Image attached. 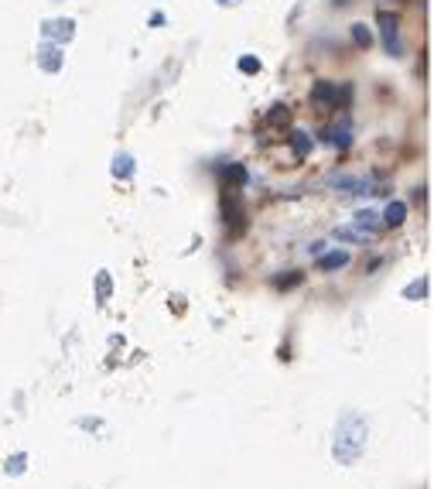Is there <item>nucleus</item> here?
<instances>
[{"label":"nucleus","mask_w":434,"mask_h":489,"mask_svg":"<svg viewBox=\"0 0 434 489\" xmlns=\"http://www.w3.org/2000/svg\"><path fill=\"white\" fill-rule=\"evenodd\" d=\"M346 263H349V254H346V250H332V254L318 257V270H338V267H346Z\"/></svg>","instance_id":"7"},{"label":"nucleus","mask_w":434,"mask_h":489,"mask_svg":"<svg viewBox=\"0 0 434 489\" xmlns=\"http://www.w3.org/2000/svg\"><path fill=\"white\" fill-rule=\"evenodd\" d=\"M335 240H353V243H366V240H373L369 233H362L359 226H342V230H335Z\"/></svg>","instance_id":"11"},{"label":"nucleus","mask_w":434,"mask_h":489,"mask_svg":"<svg viewBox=\"0 0 434 489\" xmlns=\"http://www.w3.org/2000/svg\"><path fill=\"white\" fill-rule=\"evenodd\" d=\"M41 38L45 41H55V45H65L76 38V21L72 18H51L41 25Z\"/></svg>","instance_id":"3"},{"label":"nucleus","mask_w":434,"mask_h":489,"mask_svg":"<svg viewBox=\"0 0 434 489\" xmlns=\"http://www.w3.org/2000/svg\"><path fill=\"white\" fill-rule=\"evenodd\" d=\"M376 31H380V41H383L386 55L400 58L404 55V41H400V18L393 11H380L376 14Z\"/></svg>","instance_id":"1"},{"label":"nucleus","mask_w":434,"mask_h":489,"mask_svg":"<svg viewBox=\"0 0 434 489\" xmlns=\"http://www.w3.org/2000/svg\"><path fill=\"white\" fill-rule=\"evenodd\" d=\"M34 58H38V69H41V72H58L62 62H65L62 45H55V41H41L38 52H34Z\"/></svg>","instance_id":"5"},{"label":"nucleus","mask_w":434,"mask_h":489,"mask_svg":"<svg viewBox=\"0 0 434 489\" xmlns=\"http://www.w3.org/2000/svg\"><path fill=\"white\" fill-rule=\"evenodd\" d=\"M106 294H110V278L100 274V298H103V301H106Z\"/></svg>","instance_id":"14"},{"label":"nucleus","mask_w":434,"mask_h":489,"mask_svg":"<svg viewBox=\"0 0 434 489\" xmlns=\"http://www.w3.org/2000/svg\"><path fill=\"white\" fill-rule=\"evenodd\" d=\"M287 141H291V151H294V161H305V157H308V151H311V137H308L305 130H294V133H291Z\"/></svg>","instance_id":"6"},{"label":"nucleus","mask_w":434,"mask_h":489,"mask_svg":"<svg viewBox=\"0 0 434 489\" xmlns=\"http://www.w3.org/2000/svg\"><path fill=\"white\" fill-rule=\"evenodd\" d=\"M216 4H223V7H230V4H239V0H216Z\"/></svg>","instance_id":"15"},{"label":"nucleus","mask_w":434,"mask_h":489,"mask_svg":"<svg viewBox=\"0 0 434 489\" xmlns=\"http://www.w3.org/2000/svg\"><path fill=\"white\" fill-rule=\"evenodd\" d=\"M353 45H356V48H369V45H373V31L362 25V21L353 25Z\"/></svg>","instance_id":"9"},{"label":"nucleus","mask_w":434,"mask_h":489,"mask_svg":"<svg viewBox=\"0 0 434 489\" xmlns=\"http://www.w3.org/2000/svg\"><path fill=\"white\" fill-rule=\"evenodd\" d=\"M113 175H117V178H130V175H133V157L130 155L113 157Z\"/></svg>","instance_id":"10"},{"label":"nucleus","mask_w":434,"mask_h":489,"mask_svg":"<svg viewBox=\"0 0 434 489\" xmlns=\"http://www.w3.org/2000/svg\"><path fill=\"white\" fill-rule=\"evenodd\" d=\"M239 72H243V76H256V72H260V58H256V55H243V58H239Z\"/></svg>","instance_id":"12"},{"label":"nucleus","mask_w":434,"mask_h":489,"mask_svg":"<svg viewBox=\"0 0 434 489\" xmlns=\"http://www.w3.org/2000/svg\"><path fill=\"white\" fill-rule=\"evenodd\" d=\"M311 103L322 106V110H338V82L318 79V82L311 86Z\"/></svg>","instance_id":"4"},{"label":"nucleus","mask_w":434,"mask_h":489,"mask_svg":"<svg viewBox=\"0 0 434 489\" xmlns=\"http://www.w3.org/2000/svg\"><path fill=\"white\" fill-rule=\"evenodd\" d=\"M404 219H407V206H404V202H390V206H386L383 226H400Z\"/></svg>","instance_id":"8"},{"label":"nucleus","mask_w":434,"mask_h":489,"mask_svg":"<svg viewBox=\"0 0 434 489\" xmlns=\"http://www.w3.org/2000/svg\"><path fill=\"white\" fill-rule=\"evenodd\" d=\"M223 212H226V230L232 236L246 230V212H243V202H239V188L236 185H226V195H223Z\"/></svg>","instance_id":"2"},{"label":"nucleus","mask_w":434,"mask_h":489,"mask_svg":"<svg viewBox=\"0 0 434 489\" xmlns=\"http://www.w3.org/2000/svg\"><path fill=\"white\" fill-rule=\"evenodd\" d=\"M404 294H407V298H424V294H428V281H414Z\"/></svg>","instance_id":"13"}]
</instances>
